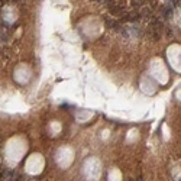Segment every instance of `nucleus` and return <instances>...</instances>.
<instances>
[{"label": "nucleus", "instance_id": "nucleus-1", "mask_svg": "<svg viewBox=\"0 0 181 181\" xmlns=\"http://www.w3.org/2000/svg\"><path fill=\"white\" fill-rule=\"evenodd\" d=\"M162 31H164V25H162L161 20L158 19H152V22L149 23L148 31H146V35L151 41H158L161 38Z\"/></svg>", "mask_w": 181, "mask_h": 181}, {"label": "nucleus", "instance_id": "nucleus-2", "mask_svg": "<svg viewBox=\"0 0 181 181\" xmlns=\"http://www.w3.org/2000/svg\"><path fill=\"white\" fill-rule=\"evenodd\" d=\"M104 25L107 26L109 29H112V31H116V32H120V31H122L120 23H119L117 20L112 19V18H106V19H104Z\"/></svg>", "mask_w": 181, "mask_h": 181}, {"label": "nucleus", "instance_id": "nucleus-3", "mask_svg": "<svg viewBox=\"0 0 181 181\" xmlns=\"http://www.w3.org/2000/svg\"><path fill=\"white\" fill-rule=\"evenodd\" d=\"M162 15H164V18H165V19H169V18H171V15H173V7H171V6H167L165 9H164Z\"/></svg>", "mask_w": 181, "mask_h": 181}, {"label": "nucleus", "instance_id": "nucleus-4", "mask_svg": "<svg viewBox=\"0 0 181 181\" xmlns=\"http://www.w3.org/2000/svg\"><path fill=\"white\" fill-rule=\"evenodd\" d=\"M13 181H25V178H23V175H18V177H16V178H15V180Z\"/></svg>", "mask_w": 181, "mask_h": 181}, {"label": "nucleus", "instance_id": "nucleus-5", "mask_svg": "<svg viewBox=\"0 0 181 181\" xmlns=\"http://www.w3.org/2000/svg\"><path fill=\"white\" fill-rule=\"evenodd\" d=\"M10 2H18V0H10Z\"/></svg>", "mask_w": 181, "mask_h": 181}]
</instances>
